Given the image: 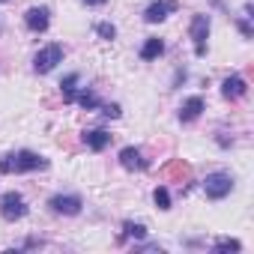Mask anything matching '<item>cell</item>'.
Here are the masks:
<instances>
[{
	"label": "cell",
	"instance_id": "obj_1",
	"mask_svg": "<svg viewBox=\"0 0 254 254\" xmlns=\"http://www.w3.org/2000/svg\"><path fill=\"white\" fill-rule=\"evenodd\" d=\"M230 191H233V177H230V174H224V171L206 174V180H203V194H206L209 200H221V197H227Z\"/></svg>",
	"mask_w": 254,
	"mask_h": 254
},
{
	"label": "cell",
	"instance_id": "obj_2",
	"mask_svg": "<svg viewBox=\"0 0 254 254\" xmlns=\"http://www.w3.org/2000/svg\"><path fill=\"white\" fill-rule=\"evenodd\" d=\"M0 215L6 221H21L27 215V200L21 197V191H3L0 194Z\"/></svg>",
	"mask_w": 254,
	"mask_h": 254
},
{
	"label": "cell",
	"instance_id": "obj_3",
	"mask_svg": "<svg viewBox=\"0 0 254 254\" xmlns=\"http://www.w3.org/2000/svg\"><path fill=\"white\" fill-rule=\"evenodd\" d=\"M63 45H45L36 57H33V72L36 75H48L57 63H63Z\"/></svg>",
	"mask_w": 254,
	"mask_h": 254
},
{
	"label": "cell",
	"instance_id": "obj_4",
	"mask_svg": "<svg viewBox=\"0 0 254 254\" xmlns=\"http://www.w3.org/2000/svg\"><path fill=\"white\" fill-rule=\"evenodd\" d=\"M189 36L194 42V54L206 57V36H209V15H194L189 24Z\"/></svg>",
	"mask_w": 254,
	"mask_h": 254
},
{
	"label": "cell",
	"instance_id": "obj_5",
	"mask_svg": "<svg viewBox=\"0 0 254 254\" xmlns=\"http://www.w3.org/2000/svg\"><path fill=\"white\" fill-rule=\"evenodd\" d=\"M48 206H51V212H57V215H78V212L84 209V200H81L78 194H54V197L48 200Z\"/></svg>",
	"mask_w": 254,
	"mask_h": 254
},
{
	"label": "cell",
	"instance_id": "obj_6",
	"mask_svg": "<svg viewBox=\"0 0 254 254\" xmlns=\"http://www.w3.org/2000/svg\"><path fill=\"white\" fill-rule=\"evenodd\" d=\"M27 171H48V159L30 150L15 153V174H27Z\"/></svg>",
	"mask_w": 254,
	"mask_h": 254
},
{
	"label": "cell",
	"instance_id": "obj_7",
	"mask_svg": "<svg viewBox=\"0 0 254 254\" xmlns=\"http://www.w3.org/2000/svg\"><path fill=\"white\" fill-rule=\"evenodd\" d=\"M171 12H177V0H153L144 9V21L147 24H162Z\"/></svg>",
	"mask_w": 254,
	"mask_h": 254
},
{
	"label": "cell",
	"instance_id": "obj_8",
	"mask_svg": "<svg viewBox=\"0 0 254 254\" xmlns=\"http://www.w3.org/2000/svg\"><path fill=\"white\" fill-rule=\"evenodd\" d=\"M24 24H27V30H33V33H45L48 24H51V9H48V6H30V9L24 12Z\"/></svg>",
	"mask_w": 254,
	"mask_h": 254
},
{
	"label": "cell",
	"instance_id": "obj_9",
	"mask_svg": "<svg viewBox=\"0 0 254 254\" xmlns=\"http://www.w3.org/2000/svg\"><path fill=\"white\" fill-rule=\"evenodd\" d=\"M245 93H248V81H245V78H239V75H227V78L221 81V96H224V99L236 102V99H242Z\"/></svg>",
	"mask_w": 254,
	"mask_h": 254
},
{
	"label": "cell",
	"instance_id": "obj_10",
	"mask_svg": "<svg viewBox=\"0 0 254 254\" xmlns=\"http://www.w3.org/2000/svg\"><path fill=\"white\" fill-rule=\"evenodd\" d=\"M203 108H206L203 96H189V99L183 102V108H180V123H194V120L203 114Z\"/></svg>",
	"mask_w": 254,
	"mask_h": 254
},
{
	"label": "cell",
	"instance_id": "obj_11",
	"mask_svg": "<svg viewBox=\"0 0 254 254\" xmlns=\"http://www.w3.org/2000/svg\"><path fill=\"white\" fill-rule=\"evenodd\" d=\"M111 138H114V135H111V132H105V129H87V132L81 135V141H84L93 153H102V150L111 144Z\"/></svg>",
	"mask_w": 254,
	"mask_h": 254
},
{
	"label": "cell",
	"instance_id": "obj_12",
	"mask_svg": "<svg viewBox=\"0 0 254 254\" xmlns=\"http://www.w3.org/2000/svg\"><path fill=\"white\" fill-rule=\"evenodd\" d=\"M120 165H123L126 171H144V168H147V162H144V156H141L138 147H126V150H120Z\"/></svg>",
	"mask_w": 254,
	"mask_h": 254
},
{
	"label": "cell",
	"instance_id": "obj_13",
	"mask_svg": "<svg viewBox=\"0 0 254 254\" xmlns=\"http://www.w3.org/2000/svg\"><path fill=\"white\" fill-rule=\"evenodd\" d=\"M165 54V42L159 36H150L144 45H141V60H159Z\"/></svg>",
	"mask_w": 254,
	"mask_h": 254
},
{
	"label": "cell",
	"instance_id": "obj_14",
	"mask_svg": "<svg viewBox=\"0 0 254 254\" xmlns=\"http://www.w3.org/2000/svg\"><path fill=\"white\" fill-rule=\"evenodd\" d=\"M147 233H150V230H147V224H141V221H126V224H123V236H126V239H138V242H141V239H147Z\"/></svg>",
	"mask_w": 254,
	"mask_h": 254
},
{
	"label": "cell",
	"instance_id": "obj_15",
	"mask_svg": "<svg viewBox=\"0 0 254 254\" xmlns=\"http://www.w3.org/2000/svg\"><path fill=\"white\" fill-rule=\"evenodd\" d=\"M75 102L84 108V111H96L102 102H99V96H96V90H81L78 96H75Z\"/></svg>",
	"mask_w": 254,
	"mask_h": 254
},
{
	"label": "cell",
	"instance_id": "obj_16",
	"mask_svg": "<svg viewBox=\"0 0 254 254\" xmlns=\"http://www.w3.org/2000/svg\"><path fill=\"white\" fill-rule=\"evenodd\" d=\"M75 84H78V75L72 72V75H66L63 81H60V90H63V102H75Z\"/></svg>",
	"mask_w": 254,
	"mask_h": 254
},
{
	"label": "cell",
	"instance_id": "obj_17",
	"mask_svg": "<svg viewBox=\"0 0 254 254\" xmlns=\"http://www.w3.org/2000/svg\"><path fill=\"white\" fill-rule=\"evenodd\" d=\"M153 200H156V206H159L162 212H168V209H171V191H168L165 186H156V191H153Z\"/></svg>",
	"mask_w": 254,
	"mask_h": 254
},
{
	"label": "cell",
	"instance_id": "obj_18",
	"mask_svg": "<svg viewBox=\"0 0 254 254\" xmlns=\"http://www.w3.org/2000/svg\"><path fill=\"white\" fill-rule=\"evenodd\" d=\"M212 251H215V254H227V251H242V242H239V239H227V236H224V239H218V242L212 245Z\"/></svg>",
	"mask_w": 254,
	"mask_h": 254
},
{
	"label": "cell",
	"instance_id": "obj_19",
	"mask_svg": "<svg viewBox=\"0 0 254 254\" xmlns=\"http://www.w3.org/2000/svg\"><path fill=\"white\" fill-rule=\"evenodd\" d=\"M96 33H99L102 39H108V42H111V39L117 36V27H114L111 21H102V24H96Z\"/></svg>",
	"mask_w": 254,
	"mask_h": 254
},
{
	"label": "cell",
	"instance_id": "obj_20",
	"mask_svg": "<svg viewBox=\"0 0 254 254\" xmlns=\"http://www.w3.org/2000/svg\"><path fill=\"white\" fill-rule=\"evenodd\" d=\"M99 108H102V117H108V120H120V114H123L117 102H111V105H99Z\"/></svg>",
	"mask_w": 254,
	"mask_h": 254
},
{
	"label": "cell",
	"instance_id": "obj_21",
	"mask_svg": "<svg viewBox=\"0 0 254 254\" xmlns=\"http://www.w3.org/2000/svg\"><path fill=\"white\" fill-rule=\"evenodd\" d=\"M0 174H15V156H0Z\"/></svg>",
	"mask_w": 254,
	"mask_h": 254
},
{
	"label": "cell",
	"instance_id": "obj_22",
	"mask_svg": "<svg viewBox=\"0 0 254 254\" xmlns=\"http://www.w3.org/2000/svg\"><path fill=\"white\" fill-rule=\"evenodd\" d=\"M239 30H242V36H251V24H248V21H245V18H242V21H239Z\"/></svg>",
	"mask_w": 254,
	"mask_h": 254
},
{
	"label": "cell",
	"instance_id": "obj_23",
	"mask_svg": "<svg viewBox=\"0 0 254 254\" xmlns=\"http://www.w3.org/2000/svg\"><path fill=\"white\" fill-rule=\"evenodd\" d=\"M183 81H186V69H180V72H177V78H174V87H180Z\"/></svg>",
	"mask_w": 254,
	"mask_h": 254
},
{
	"label": "cell",
	"instance_id": "obj_24",
	"mask_svg": "<svg viewBox=\"0 0 254 254\" xmlns=\"http://www.w3.org/2000/svg\"><path fill=\"white\" fill-rule=\"evenodd\" d=\"M81 3H87V6H102V3H108V0H81Z\"/></svg>",
	"mask_w": 254,
	"mask_h": 254
},
{
	"label": "cell",
	"instance_id": "obj_25",
	"mask_svg": "<svg viewBox=\"0 0 254 254\" xmlns=\"http://www.w3.org/2000/svg\"><path fill=\"white\" fill-rule=\"evenodd\" d=\"M0 3H6V0H0Z\"/></svg>",
	"mask_w": 254,
	"mask_h": 254
}]
</instances>
